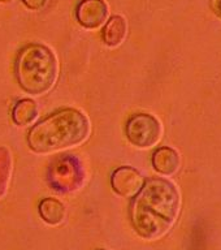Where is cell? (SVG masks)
<instances>
[{
    "mask_svg": "<svg viewBox=\"0 0 221 250\" xmlns=\"http://www.w3.org/2000/svg\"><path fill=\"white\" fill-rule=\"evenodd\" d=\"M12 0H0V3H9Z\"/></svg>",
    "mask_w": 221,
    "mask_h": 250,
    "instance_id": "obj_15",
    "label": "cell"
},
{
    "mask_svg": "<svg viewBox=\"0 0 221 250\" xmlns=\"http://www.w3.org/2000/svg\"><path fill=\"white\" fill-rule=\"evenodd\" d=\"M90 121L82 112L73 108L61 109L33 126L27 142L38 154L64 150L78 146L87 140Z\"/></svg>",
    "mask_w": 221,
    "mask_h": 250,
    "instance_id": "obj_2",
    "label": "cell"
},
{
    "mask_svg": "<svg viewBox=\"0 0 221 250\" xmlns=\"http://www.w3.org/2000/svg\"><path fill=\"white\" fill-rule=\"evenodd\" d=\"M161 125L150 113H137L129 119L126 124V137L130 144L140 148L155 146L161 138Z\"/></svg>",
    "mask_w": 221,
    "mask_h": 250,
    "instance_id": "obj_4",
    "label": "cell"
},
{
    "mask_svg": "<svg viewBox=\"0 0 221 250\" xmlns=\"http://www.w3.org/2000/svg\"><path fill=\"white\" fill-rule=\"evenodd\" d=\"M212 9L218 16L221 17V0H212Z\"/></svg>",
    "mask_w": 221,
    "mask_h": 250,
    "instance_id": "obj_14",
    "label": "cell"
},
{
    "mask_svg": "<svg viewBox=\"0 0 221 250\" xmlns=\"http://www.w3.org/2000/svg\"><path fill=\"white\" fill-rule=\"evenodd\" d=\"M83 169L81 164L72 155L58 158L51 164L50 181L58 190L73 191L82 185Z\"/></svg>",
    "mask_w": 221,
    "mask_h": 250,
    "instance_id": "obj_5",
    "label": "cell"
},
{
    "mask_svg": "<svg viewBox=\"0 0 221 250\" xmlns=\"http://www.w3.org/2000/svg\"><path fill=\"white\" fill-rule=\"evenodd\" d=\"M38 116V104L31 99H23L17 102V104L13 108L12 117L16 125L19 126H26L30 125Z\"/></svg>",
    "mask_w": 221,
    "mask_h": 250,
    "instance_id": "obj_11",
    "label": "cell"
},
{
    "mask_svg": "<svg viewBox=\"0 0 221 250\" xmlns=\"http://www.w3.org/2000/svg\"><path fill=\"white\" fill-rule=\"evenodd\" d=\"M177 188L165 179H150L134 197L130 216L137 233L146 240H159L171 229L180 214Z\"/></svg>",
    "mask_w": 221,
    "mask_h": 250,
    "instance_id": "obj_1",
    "label": "cell"
},
{
    "mask_svg": "<svg viewBox=\"0 0 221 250\" xmlns=\"http://www.w3.org/2000/svg\"><path fill=\"white\" fill-rule=\"evenodd\" d=\"M100 250H104V249H100Z\"/></svg>",
    "mask_w": 221,
    "mask_h": 250,
    "instance_id": "obj_16",
    "label": "cell"
},
{
    "mask_svg": "<svg viewBox=\"0 0 221 250\" xmlns=\"http://www.w3.org/2000/svg\"><path fill=\"white\" fill-rule=\"evenodd\" d=\"M76 17L83 27L97 29L108 17V7L103 0H82L78 4Z\"/></svg>",
    "mask_w": 221,
    "mask_h": 250,
    "instance_id": "obj_7",
    "label": "cell"
},
{
    "mask_svg": "<svg viewBox=\"0 0 221 250\" xmlns=\"http://www.w3.org/2000/svg\"><path fill=\"white\" fill-rule=\"evenodd\" d=\"M20 86L31 95L48 93L59 76L58 59L42 44H29L20 52L16 62Z\"/></svg>",
    "mask_w": 221,
    "mask_h": 250,
    "instance_id": "obj_3",
    "label": "cell"
},
{
    "mask_svg": "<svg viewBox=\"0 0 221 250\" xmlns=\"http://www.w3.org/2000/svg\"><path fill=\"white\" fill-rule=\"evenodd\" d=\"M181 159L179 152L171 147H160L154 152L152 166L156 171L164 176L175 175L179 171Z\"/></svg>",
    "mask_w": 221,
    "mask_h": 250,
    "instance_id": "obj_8",
    "label": "cell"
},
{
    "mask_svg": "<svg viewBox=\"0 0 221 250\" xmlns=\"http://www.w3.org/2000/svg\"><path fill=\"white\" fill-rule=\"evenodd\" d=\"M39 214L43 220L51 226H58L64 222L65 207L60 201L55 198H44L39 203Z\"/></svg>",
    "mask_w": 221,
    "mask_h": 250,
    "instance_id": "obj_10",
    "label": "cell"
},
{
    "mask_svg": "<svg viewBox=\"0 0 221 250\" xmlns=\"http://www.w3.org/2000/svg\"><path fill=\"white\" fill-rule=\"evenodd\" d=\"M12 175V154L7 147L0 146V198L7 193Z\"/></svg>",
    "mask_w": 221,
    "mask_h": 250,
    "instance_id": "obj_12",
    "label": "cell"
},
{
    "mask_svg": "<svg viewBox=\"0 0 221 250\" xmlns=\"http://www.w3.org/2000/svg\"><path fill=\"white\" fill-rule=\"evenodd\" d=\"M113 190L125 198H134L143 188V176L132 167H120L111 177Z\"/></svg>",
    "mask_w": 221,
    "mask_h": 250,
    "instance_id": "obj_6",
    "label": "cell"
},
{
    "mask_svg": "<svg viewBox=\"0 0 221 250\" xmlns=\"http://www.w3.org/2000/svg\"><path fill=\"white\" fill-rule=\"evenodd\" d=\"M126 33H128V25L124 17L113 16L112 19L107 21L103 29V41L109 47L120 46L126 38Z\"/></svg>",
    "mask_w": 221,
    "mask_h": 250,
    "instance_id": "obj_9",
    "label": "cell"
},
{
    "mask_svg": "<svg viewBox=\"0 0 221 250\" xmlns=\"http://www.w3.org/2000/svg\"><path fill=\"white\" fill-rule=\"evenodd\" d=\"M23 4L26 5L29 9H33V11H39L44 8V5L47 4L48 0H22Z\"/></svg>",
    "mask_w": 221,
    "mask_h": 250,
    "instance_id": "obj_13",
    "label": "cell"
}]
</instances>
